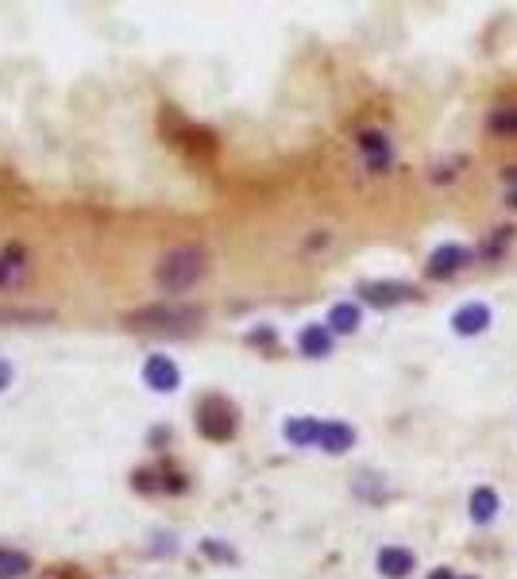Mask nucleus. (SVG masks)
<instances>
[{
  "mask_svg": "<svg viewBox=\"0 0 517 579\" xmlns=\"http://www.w3.org/2000/svg\"><path fill=\"white\" fill-rule=\"evenodd\" d=\"M486 325H491V309H486L483 301H467V306L452 317V328L459 332V337H475V332H483Z\"/></svg>",
  "mask_w": 517,
  "mask_h": 579,
  "instance_id": "nucleus-8",
  "label": "nucleus"
},
{
  "mask_svg": "<svg viewBox=\"0 0 517 579\" xmlns=\"http://www.w3.org/2000/svg\"><path fill=\"white\" fill-rule=\"evenodd\" d=\"M471 263V252L459 248V243H444V248H437L433 255H428V279H452V274H459Z\"/></svg>",
  "mask_w": 517,
  "mask_h": 579,
  "instance_id": "nucleus-5",
  "label": "nucleus"
},
{
  "mask_svg": "<svg viewBox=\"0 0 517 579\" xmlns=\"http://www.w3.org/2000/svg\"><path fill=\"white\" fill-rule=\"evenodd\" d=\"M506 182H510V205H517V166L506 170Z\"/></svg>",
  "mask_w": 517,
  "mask_h": 579,
  "instance_id": "nucleus-22",
  "label": "nucleus"
},
{
  "mask_svg": "<svg viewBox=\"0 0 517 579\" xmlns=\"http://www.w3.org/2000/svg\"><path fill=\"white\" fill-rule=\"evenodd\" d=\"M47 321L42 309H16V306H0V325H39Z\"/></svg>",
  "mask_w": 517,
  "mask_h": 579,
  "instance_id": "nucleus-17",
  "label": "nucleus"
},
{
  "mask_svg": "<svg viewBox=\"0 0 517 579\" xmlns=\"http://www.w3.org/2000/svg\"><path fill=\"white\" fill-rule=\"evenodd\" d=\"M8 386H12V364L8 359H0V394H5Z\"/></svg>",
  "mask_w": 517,
  "mask_h": 579,
  "instance_id": "nucleus-21",
  "label": "nucleus"
},
{
  "mask_svg": "<svg viewBox=\"0 0 517 579\" xmlns=\"http://www.w3.org/2000/svg\"><path fill=\"white\" fill-rule=\"evenodd\" d=\"M132 328H147V332H185L197 328L205 321V309L201 306H178V301H155V306H143L136 313L124 317Z\"/></svg>",
  "mask_w": 517,
  "mask_h": 579,
  "instance_id": "nucleus-1",
  "label": "nucleus"
},
{
  "mask_svg": "<svg viewBox=\"0 0 517 579\" xmlns=\"http://www.w3.org/2000/svg\"><path fill=\"white\" fill-rule=\"evenodd\" d=\"M297 347L309 359H324L328 352H333V328L328 325H306L301 328V337H297Z\"/></svg>",
  "mask_w": 517,
  "mask_h": 579,
  "instance_id": "nucleus-9",
  "label": "nucleus"
},
{
  "mask_svg": "<svg viewBox=\"0 0 517 579\" xmlns=\"http://www.w3.org/2000/svg\"><path fill=\"white\" fill-rule=\"evenodd\" d=\"M143 383L151 390H159V394H174L182 386V371L170 356H151L147 364H143Z\"/></svg>",
  "mask_w": 517,
  "mask_h": 579,
  "instance_id": "nucleus-4",
  "label": "nucleus"
},
{
  "mask_svg": "<svg viewBox=\"0 0 517 579\" xmlns=\"http://www.w3.org/2000/svg\"><path fill=\"white\" fill-rule=\"evenodd\" d=\"M317 444L324 448V452L340 456V452H348V448L355 444V429L343 425V422H321V441Z\"/></svg>",
  "mask_w": 517,
  "mask_h": 579,
  "instance_id": "nucleus-11",
  "label": "nucleus"
},
{
  "mask_svg": "<svg viewBox=\"0 0 517 579\" xmlns=\"http://www.w3.org/2000/svg\"><path fill=\"white\" fill-rule=\"evenodd\" d=\"M328 328L333 332H355L359 328V306H352V301H340V306H333V313H328Z\"/></svg>",
  "mask_w": 517,
  "mask_h": 579,
  "instance_id": "nucleus-16",
  "label": "nucleus"
},
{
  "mask_svg": "<svg viewBox=\"0 0 517 579\" xmlns=\"http://www.w3.org/2000/svg\"><path fill=\"white\" fill-rule=\"evenodd\" d=\"M201 274H205V252L182 243V248H170L159 259V274H155V279H159L166 294H185V290L197 286Z\"/></svg>",
  "mask_w": 517,
  "mask_h": 579,
  "instance_id": "nucleus-2",
  "label": "nucleus"
},
{
  "mask_svg": "<svg viewBox=\"0 0 517 579\" xmlns=\"http://www.w3.org/2000/svg\"><path fill=\"white\" fill-rule=\"evenodd\" d=\"M24 271H27V255H24V248H5V252H0V286L20 282Z\"/></svg>",
  "mask_w": 517,
  "mask_h": 579,
  "instance_id": "nucleus-13",
  "label": "nucleus"
},
{
  "mask_svg": "<svg viewBox=\"0 0 517 579\" xmlns=\"http://www.w3.org/2000/svg\"><path fill=\"white\" fill-rule=\"evenodd\" d=\"M236 425H240V413H236V405L228 402L224 394L201 398V405H197V429H201V437H205V441L236 437Z\"/></svg>",
  "mask_w": 517,
  "mask_h": 579,
  "instance_id": "nucleus-3",
  "label": "nucleus"
},
{
  "mask_svg": "<svg viewBox=\"0 0 517 579\" xmlns=\"http://www.w3.org/2000/svg\"><path fill=\"white\" fill-rule=\"evenodd\" d=\"M205 553L217 556V560H232V548H221L217 541H205Z\"/></svg>",
  "mask_w": 517,
  "mask_h": 579,
  "instance_id": "nucleus-20",
  "label": "nucleus"
},
{
  "mask_svg": "<svg viewBox=\"0 0 517 579\" xmlns=\"http://www.w3.org/2000/svg\"><path fill=\"white\" fill-rule=\"evenodd\" d=\"M510 240H513V228H498V232H494V240L483 248V259H494V255H502V248H506Z\"/></svg>",
  "mask_w": 517,
  "mask_h": 579,
  "instance_id": "nucleus-19",
  "label": "nucleus"
},
{
  "mask_svg": "<svg viewBox=\"0 0 517 579\" xmlns=\"http://www.w3.org/2000/svg\"><path fill=\"white\" fill-rule=\"evenodd\" d=\"M32 572V556L20 548H0V579H20Z\"/></svg>",
  "mask_w": 517,
  "mask_h": 579,
  "instance_id": "nucleus-15",
  "label": "nucleus"
},
{
  "mask_svg": "<svg viewBox=\"0 0 517 579\" xmlns=\"http://www.w3.org/2000/svg\"><path fill=\"white\" fill-rule=\"evenodd\" d=\"M282 432H286V441H290V444L309 448V444L321 441V422H317V417H290Z\"/></svg>",
  "mask_w": 517,
  "mask_h": 579,
  "instance_id": "nucleus-12",
  "label": "nucleus"
},
{
  "mask_svg": "<svg viewBox=\"0 0 517 579\" xmlns=\"http://www.w3.org/2000/svg\"><path fill=\"white\" fill-rule=\"evenodd\" d=\"M359 151L367 155V166L375 170V174H382L386 166H390V139H386L382 132H359Z\"/></svg>",
  "mask_w": 517,
  "mask_h": 579,
  "instance_id": "nucleus-7",
  "label": "nucleus"
},
{
  "mask_svg": "<svg viewBox=\"0 0 517 579\" xmlns=\"http://www.w3.org/2000/svg\"><path fill=\"white\" fill-rule=\"evenodd\" d=\"M413 553L409 548H398V545H390V548H382L379 553V572L386 575V579H406L409 572H413Z\"/></svg>",
  "mask_w": 517,
  "mask_h": 579,
  "instance_id": "nucleus-10",
  "label": "nucleus"
},
{
  "mask_svg": "<svg viewBox=\"0 0 517 579\" xmlns=\"http://www.w3.org/2000/svg\"><path fill=\"white\" fill-rule=\"evenodd\" d=\"M359 298H363L367 306L386 309V306H398V301H409L413 286H406V282H363L359 286Z\"/></svg>",
  "mask_w": 517,
  "mask_h": 579,
  "instance_id": "nucleus-6",
  "label": "nucleus"
},
{
  "mask_svg": "<svg viewBox=\"0 0 517 579\" xmlns=\"http://www.w3.org/2000/svg\"><path fill=\"white\" fill-rule=\"evenodd\" d=\"M491 132L494 136H517V109H498L491 116Z\"/></svg>",
  "mask_w": 517,
  "mask_h": 579,
  "instance_id": "nucleus-18",
  "label": "nucleus"
},
{
  "mask_svg": "<svg viewBox=\"0 0 517 579\" xmlns=\"http://www.w3.org/2000/svg\"><path fill=\"white\" fill-rule=\"evenodd\" d=\"M433 579H456V575H452L448 568H437V572H433Z\"/></svg>",
  "mask_w": 517,
  "mask_h": 579,
  "instance_id": "nucleus-23",
  "label": "nucleus"
},
{
  "mask_svg": "<svg viewBox=\"0 0 517 579\" xmlns=\"http://www.w3.org/2000/svg\"><path fill=\"white\" fill-rule=\"evenodd\" d=\"M494 514H498V495L491 487H479L475 495H471V521L486 526V521H494Z\"/></svg>",
  "mask_w": 517,
  "mask_h": 579,
  "instance_id": "nucleus-14",
  "label": "nucleus"
}]
</instances>
